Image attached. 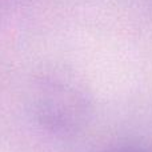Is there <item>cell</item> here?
Masks as SVG:
<instances>
[{
	"instance_id": "6da1fadb",
	"label": "cell",
	"mask_w": 152,
	"mask_h": 152,
	"mask_svg": "<svg viewBox=\"0 0 152 152\" xmlns=\"http://www.w3.org/2000/svg\"><path fill=\"white\" fill-rule=\"evenodd\" d=\"M29 112L48 134L69 136L81 131L92 115V97L71 81L45 80L28 96Z\"/></svg>"
},
{
	"instance_id": "7a4b0ae2",
	"label": "cell",
	"mask_w": 152,
	"mask_h": 152,
	"mask_svg": "<svg viewBox=\"0 0 152 152\" xmlns=\"http://www.w3.org/2000/svg\"><path fill=\"white\" fill-rule=\"evenodd\" d=\"M107 152H151V151L144 150V148H139V147H118Z\"/></svg>"
}]
</instances>
